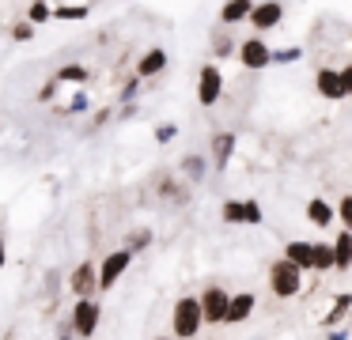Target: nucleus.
Listing matches in <instances>:
<instances>
[{"instance_id": "f257e3e1", "label": "nucleus", "mask_w": 352, "mask_h": 340, "mask_svg": "<svg viewBox=\"0 0 352 340\" xmlns=\"http://www.w3.org/2000/svg\"><path fill=\"white\" fill-rule=\"evenodd\" d=\"M205 329V310H201L197 295H182L170 310V337L175 340H197V332Z\"/></svg>"}, {"instance_id": "f03ea898", "label": "nucleus", "mask_w": 352, "mask_h": 340, "mask_svg": "<svg viewBox=\"0 0 352 340\" xmlns=\"http://www.w3.org/2000/svg\"><path fill=\"white\" fill-rule=\"evenodd\" d=\"M269 291L276 295V299H296L299 291H303V269L299 264H292L288 257H276L273 264H269Z\"/></svg>"}, {"instance_id": "7ed1b4c3", "label": "nucleus", "mask_w": 352, "mask_h": 340, "mask_svg": "<svg viewBox=\"0 0 352 340\" xmlns=\"http://www.w3.org/2000/svg\"><path fill=\"white\" fill-rule=\"evenodd\" d=\"M220 219L228 227H258L265 219L258 201H223L220 204Z\"/></svg>"}, {"instance_id": "20e7f679", "label": "nucleus", "mask_w": 352, "mask_h": 340, "mask_svg": "<svg viewBox=\"0 0 352 340\" xmlns=\"http://www.w3.org/2000/svg\"><path fill=\"white\" fill-rule=\"evenodd\" d=\"M129 264H133V253L125 246L102 257V261H99V291H114V284L129 272Z\"/></svg>"}, {"instance_id": "39448f33", "label": "nucleus", "mask_w": 352, "mask_h": 340, "mask_svg": "<svg viewBox=\"0 0 352 340\" xmlns=\"http://www.w3.org/2000/svg\"><path fill=\"white\" fill-rule=\"evenodd\" d=\"M197 299H201V310H205V325H223V321H228L231 291H223L220 284H208Z\"/></svg>"}, {"instance_id": "423d86ee", "label": "nucleus", "mask_w": 352, "mask_h": 340, "mask_svg": "<svg viewBox=\"0 0 352 340\" xmlns=\"http://www.w3.org/2000/svg\"><path fill=\"white\" fill-rule=\"evenodd\" d=\"M220 98H223V72H220V65H201V72H197V102L205 106V110H212Z\"/></svg>"}, {"instance_id": "0eeeda50", "label": "nucleus", "mask_w": 352, "mask_h": 340, "mask_svg": "<svg viewBox=\"0 0 352 340\" xmlns=\"http://www.w3.org/2000/svg\"><path fill=\"white\" fill-rule=\"evenodd\" d=\"M239 60H243L246 72H261V68L273 65V49H269V42L261 34H254L246 42H239Z\"/></svg>"}, {"instance_id": "6e6552de", "label": "nucleus", "mask_w": 352, "mask_h": 340, "mask_svg": "<svg viewBox=\"0 0 352 340\" xmlns=\"http://www.w3.org/2000/svg\"><path fill=\"white\" fill-rule=\"evenodd\" d=\"M69 291L76 295V299H95V295H99V264L80 261L76 269L69 272Z\"/></svg>"}, {"instance_id": "1a4fd4ad", "label": "nucleus", "mask_w": 352, "mask_h": 340, "mask_svg": "<svg viewBox=\"0 0 352 340\" xmlns=\"http://www.w3.org/2000/svg\"><path fill=\"white\" fill-rule=\"evenodd\" d=\"M99 317H102V306L95 299H76V306H72V332L76 337H95V329H99Z\"/></svg>"}, {"instance_id": "9d476101", "label": "nucleus", "mask_w": 352, "mask_h": 340, "mask_svg": "<svg viewBox=\"0 0 352 340\" xmlns=\"http://www.w3.org/2000/svg\"><path fill=\"white\" fill-rule=\"evenodd\" d=\"M235 144H239V136L231 128H216L212 140H208V163H212V170H220V174L228 170L231 155H235Z\"/></svg>"}, {"instance_id": "9b49d317", "label": "nucleus", "mask_w": 352, "mask_h": 340, "mask_svg": "<svg viewBox=\"0 0 352 340\" xmlns=\"http://www.w3.org/2000/svg\"><path fill=\"white\" fill-rule=\"evenodd\" d=\"M314 91H318L326 102H341V98H349L344 80H341V68H318V72H314Z\"/></svg>"}, {"instance_id": "f8f14e48", "label": "nucleus", "mask_w": 352, "mask_h": 340, "mask_svg": "<svg viewBox=\"0 0 352 340\" xmlns=\"http://www.w3.org/2000/svg\"><path fill=\"white\" fill-rule=\"evenodd\" d=\"M280 23H284V0H258V8L250 15V27L258 34H265V30L280 27Z\"/></svg>"}, {"instance_id": "ddd939ff", "label": "nucleus", "mask_w": 352, "mask_h": 340, "mask_svg": "<svg viewBox=\"0 0 352 340\" xmlns=\"http://www.w3.org/2000/svg\"><path fill=\"white\" fill-rule=\"evenodd\" d=\"M254 310H258V295H254V291H231V306H228V321H223V325L250 321Z\"/></svg>"}, {"instance_id": "4468645a", "label": "nucleus", "mask_w": 352, "mask_h": 340, "mask_svg": "<svg viewBox=\"0 0 352 340\" xmlns=\"http://www.w3.org/2000/svg\"><path fill=\"white\" fill-rule=\"evenodd\" d=\"M258 0H223L220 4V27H239V23H250Z\"/></svg>"}, {"instance_id": "2eb2a0df", "label": "nucleus", "mask_w": 352, "mask_h": 340, "mask_svg": "<svg viewBox=\"0 0 352 340\" xmlns=\"http://www.w3.org/2000/svg\"><path fill=\"white\" fill-rule=\"evenodd\" d=\"M167 49L163 45H148L144 53H140V60H137V76L140 80H152V76H160L163 68H167Z\"/></svg>"}, {"instance_id": "dca6fc26", "label": "nucleus", "mask_w": 352, "mask_h": 340, "mask_svg": "<svg viewBox=\"0 0 352 340\" xmlns=\"http://www.w3.org/2000/svg\"><path fill=\"white\" fill-rule=\"evenodd\" d=\"M280 257H288V261L299 264L303 272H314V242L311 238H292L288 246H284Z\"/></svg>"}, {"instance_id": "f3484780", "label": "nucleus", "mask_w": 352, "mask_h": 340, "mask_svg": "<svg viewBox=\"0 0 352 340\" xmlns=\"http://www.w3.org/2000/svg\"><path fill=\"white\" fill-rule=\"evenodd\" d=\"M208 159L201 155V151H190V155H182V163H178V174H182V181H190V185H201L208 174Z\"/></svg>"}, {"instance_id": "a211bd4d", "label": "nucleus", "mask_w": 352, "mask_h": 340, "mask_svg": "<svg viewBox=\"0 0 352 340\" xmlns=\"http://www.w3.org/2000/svg\"><path fill=\"white\" fill-rule=\"evenodd\" d=\"M352 310V291H341L333 295V302H329V310L322 314V329H341V321L349 317Z\"/></svg>"}, {"instance_id": "6ab92c4d", "label": "nucleus", "mask_w": 352, "mask_h": 340, "mask_svg": "<svg viewBox=\"0 0 352 340\" xmlns=\"http://www.w3.org/2000/svg\"><path fill=\"white\" fill-rule=\"evenodd\" d=\"M155 189H160V196H167V201H175V204L190 201V181H178V178H170V174H160V178H155Z\"/></svg>"}, {"instance_id": "aec40b11", "label": "nucleus", "mask_w": 352, "mask_h": 340, "mask_svg": "<svg viewBox=\"0 0 352 340\" xmlns=\"http://www.w3.org/2000/svg\"><path fill=\"white\" fill-rule=\"evenodd\" d=\"M307 219H311L314 227H329L337 219V204L322 201V196H311V201H307Z\"/></svg>"}, {"instance_id": "412c9836", "label": "nucleus", "mask_w": 352, "mask_h": 340, "mask_svg": "<svg viewBox=\"0 0 352 340\" xmlns=\"http://www.w3.org/2000/svg\"><path fill=\"white\" fill-rule=\"evenodd\" d=\"M314 272L326 276V272H337V257H333V242H314Z\"/></svg>"}, {"instance_id": "4be33fe9", "label": "nucleus", "mask_w": 352, "mask_h": 340, "mask_svg": "<svg viewBox=\"0 0 352 340\" xmlns=\"http://www.w3.org/2000/svg\"><path fill=\"white\" fill-rule=\"evenodd\" d=\"M333 257H337V272L352 269V231H341L333 238Z\"/></svg>"}, {"instance_id": "5701e85b", "label": "nucleus", "mask_w": 352, "mask_h": 340, "mask_svg": "<svg viewBox=\"0 0 352 340\" xmlns=\"http://www.w3.org/2000/svg\"><path fill=\"white\" fill-rule=\"evenodd\" d=\"M54 80H61V83H72V87H84L87 80H91V72H87L84 65H61L54 72Z\"/></svg>"}, {"instance_id": "b1692460", "label": "nucleus", "mask_w": 352, "mask_h": 340, "mask_svg": "<svg viewBox=\"0 0 352 340\" xmlns=\"http://www.w3.org/2000/svg\"><path fill=\"white\" fill-rule=\"evenodd\" d=\"M231 53H239V42L228 34V27H223V30L216 27V30H212V57L223 60V57H231Z\"/></svg>"}, {"instance_id": "393cba45", "label": "nucleus", "mask_w": 352, "mask_h": 340, "mask_svg": "<svg viewBox=\"0 0 352 340\" xmlns=\"http://www.w3.org/2000/svg\"><path fill=\"white\" fill-rule=\"evenodd\" d=\"M148 246H152V231H148V227H137V231L125 234V249H129L133 257H137L140 249H148Z\"/></svg>"}, {"instance_id": "a878e982", "label": "nucleus", "mask_w": 352, "mask_h": 340, "mask_svg": "<svg viewBox=\"0 0 352 340\" xmlns=\"http://www.w3.org/2000/svg\"><path fill=\"white\" fill-rule=\"evenodd\" d=\"M87 12H91L87 4H61L54 8V19H87Z\"/></svg>"}, {"instance_id": "bb28decb", "label": "nucleus", "mask_w": 352, "mask_h": 340, "mask_svg": "<svg viewBox=\"0 0 352 340\" xmlns=\"http://www.w3.org/2000/svg\"><path fill=\"white\" fill-rule=\"evenodd\" d=\"M27 19L34 23V27H38V23H46V19H54V8L46 4V0H34L31 8H27Z\"/></svg>"}, {"instance_id": "cd10ccee", "label": "nucleus", "mask_w": 352, "mask_h": 340, "mask_svg": "<svg viewBox=\"0 0 352 340\" xmlns=\"http://www.w3.org/2000/svg\"><path fill=\"white\" fill-rule=\"evenodd\" d=\"M337 219H341V227H344V231H352V193L337 201Z\"/></svg>"}, {"instance_id": "c85d7f7f", "label": "nucleus", "mask_w": 352, "mask_h": 340, "mask_svg": "<svg viewBox=\"0 0 352 340\" xmlns=\"http://www.w3.org/2000/svg\"><path fill=\"white\" fill-rule=\"evenodd\" d=\"M303 57V49L299 45H288V49H273V65H292V60Z\"/></svg>"}, {"instance_id": "c756f323", "label": "nucleus", "mask_w": 352, "mask_h": 340, "mask_svg": "<svg viewBox=\"0 0 352 340\" xmlns=\"http://www.w3.org/2000/svg\"><path fill=\"white\" fill-rule=\"evenodd\" d=\"M137 91H140V76H129V80L122 83V102H125V106H133V98H137Z\"/></svg>"}, {"instance_id": "7c9ffc66", "label": "nucleus", "mask_w": 352, "mask_h": 340, "mask_svg": "<svg viewBox=\"0 0 352 340\" xmlns=\"http://www.w3.org/2000/svg\"><path fill=\"white\" fill-rule=\"evenodd\" d=\"M175 136H178V125H175V121H163V125H155V140H160V144H170Z\"/></svg>"}, {"instance_id": "2f4dec72", "label": "nucleus", "mask_w": 352, "mask_h": 340, "mask_svg": "<svg viewBox=\"0 0 352 340\" xmlns=\"http://www.w3.org/2000/svg\"><path fill=\"white\" fill-rule=\"evenodd\" d=\"M12 38H16V42H31V38H34V23L31 19L16 23V27H12Z\"/></svg>"}, {"instance_id": "473e14b6", "label": "nucleus", "mask_w": 352, "mask_h": 340, "mask_svg": "<svg viewBox=\"0 0 352 340\" xmlns=\"http://www.w3.org/2000/svg\"><path fill=\"white\" fill-rule=\"evenodd\" d=\"M87 106H91L87 102V91H76V95L69 98V113H87Z\"/></svg>"}, {"instance_id": "72a5a7b5", "label": "nucleus", "mask_w": 352, "mask_h": 340, "mask_svg": "<svg viewBox=\"0 0 352 340\" xmlns=\"http://www.w3.org/2000/svg\"><path fill=\"white\" fill-rule=\"evenodd\" d=\"M57 87H61V80H46V83L38 87V102H50V98L57 95Z\"/></svg>"}, {"instance_id": "f704fd0d", "label": "nucleus", "mask_w": 352, "mask_h": 340, "mask_svg": "<svg viewBox=\"0 0 352 340\" xmlns=\"http://www.w3.org/2000/svg\"><path fill=\"white\" fill-rule=\"evenodd\" d=\"M341 80H344V91H349V98H352V65H341Z\"/></svg>"}, {"instance_id": "c9c22d12", "label": "nucleus", "mask_w": 352, "mask_h": 340, "mask_svg": "<svg viewBox=\"0 0 352 340\" xmlns=\"http://www.w3.org/2000/svg\"><path fill=\"white\" fill-rule=\"evenodd\" d=\"M107 121H110V110H99V113H95V117H91V128H102V125H107Z\"/></svg>"}, {"instance_id": "e433bc0d", "label": "nucleus", "mask_w": 352, "mask_h": 340, "mask_svg": "<svg viewBox=\"0 0 352 340\" xmlns=\"http://www.w3.org/2000/svg\"><path fill=\"white\" fill-rule=\"evenodd\" d=\"M326 340H349V332L344 329H326Z\"/></svg>"}, {"instance_id": "4c0bfd02", "label": "nucleus", "mask_w": 352, "mask_h": 340, "mask_svg": "<svg viewBox=\"0 0 352 340\" xmlns=\"http://www.w3.org/2000/svg\"><path fill=\"white\" fill-rule=\"evenodd\" d=\"M8 264V249H4V238H0V269Z\"/></svg>"}, {"instance_id": "58836bf2", "label": "nucleus", "mask_w": 352, "mask_h": 340, "mask_svg": "<svg viewBox=\"0 0 352 340\" xmlns=\"http://www.w3.org/2000/svg\"><path fill=\"white\" fill-rule=\"evenodd\" d=\"M155 340H175V337H155Z\"/></svg>"}, {"instance_id": "ea45409f", "label": "nucleus", "mask_w": 352, "mask_h": 340, "mask_svg": "<svg viewBox=\"0 0 352 340\" xmlns=\"http://www.w3.org/2000/svg\"><path fill=\"white\" fill-rule=\"evenodd\" d=\"M31 4H34V0H31Z\"/></svg>"}]
</instances>
